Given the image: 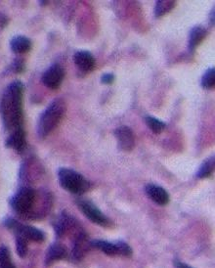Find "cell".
I'll return each mask as SVG.
<instances>
[{"label": "cell", "mask_w": 215, "mask_h": 268, "mask_svg": "<svg viewBox=\"0 0 215 268\" xmlns=\"http://www.w3.org/2000/svg\"><path fill=\"white\" fill-rule=\"evenodd\" d=\"M210 20H211V25H214V9H212L211 13H210Z\"/></svg>", "instance_id": "26"}, {"label": "cell", "mask_w": 215, "mask_h": 268, "mask_svg": "<svg viewBox=\"0 0 215 268\" xmlns=\"http://www.w3.org/2000/svg\"><path fill=\"white\" fill-rule=\"evenodd\" d=\"M145 192L153 202L159 206H165L169 201L168 193L155 184H148L145 187Z\"/></svg>", "instance_id": "10"}, {"label": "cell", "mask_w": 215, "mask_h": 268, "mask_svg": "<svg viewBox=\"0 0 215 268\" xmlns=\"http://www.w3.org/2000/svg\"><path fill=\"white\" fill-rule=\"evenodd\" d=\"M66 256H67V250L65 249V247L60 244H54L48 249L46 255V264L49 265L54 261L65 258Z\"/></svg>", "instance_id": "13"}, {"label": "cell", "mask_w": 215, "mask_h": 268, "mask_svg": "<svg viewBox=\"0 0 215 268\" xmlns=\"http://www.w3.org/2000/svg\"><path fill=\"white\" fill-rule=\"evenodd\" d=\"M90 247L101 249L107 255H111V256L118 255V250H117L116 243L113 244V243L102 241V240H94V241L90 242Z\"/></svg>", "instance_id": "14"}, {"label": "cell", "mask_w": 215, "mask_h": 268, "mask_svg": "<svg viewBox=\"0 0 215 268\" xmlns=\"http://www.w3.org/2000/svg\"><path fill=\"white\" fill-rule=\"evenodd\" d=\"M25 70V61L23 59H16L12 65V71L20 74Z\"/></svg>", "instance_id": "22"}, {"label": "cell", "mask_w": 215, "mask_h": 268, "mask_svg": "<svg viewBox=\"0 0 215 268\" xmlns=\"http://www.w3.org/2000/svg\"><path fill=\"white\" fill-rule=\"evenodd\" d=\"M5 144L7 147L14 149L18 153H22L27 147L26 133L23 127L12 131V133L10 134L9 137L7 138Z\"/></svg>", "instance_id": "9"}, {"label": "cell", "mask_w": 215, "mask_h": 268, "mask_svg": "<svg viewBox=\"0 0 215 268\" xmlns=\"http://www.w3.org/2000/svg\"><path fill=\"white\" fill-rule=\"evenodd\" d=\"M6 25H7V19H6L5 16H2V17L0 18V26H1V27H5Z\"/></svg>", "instance_id": "25"}, {"label": "cell", "mask_w": 215, "mask_h": 268, "mask_svg": "<svg viewBox=\"0 0 215 268\" xmlns=\"http://www.w3.org/2000/svg\"><path fill=\"white\" fill-rule=\"evenodd\" d=\"M74 62L76 66L82 73H89L92 72L95 68L96 61L94 56L88 51H78L74 55Z\"/></svg>", "instance_id": "8"}, {"label": "cell", "mask_w": 215, "mask_h": 268, "mask_svg": "<svg viewBox=\"0 0 215 268\" xmlns=\"http://www.w3.org/2000/svg\"><path fill=\"white\" fill-rule=\"evenodd\" d=\"M65 77V70L59 65L54 64L50 66L42 75L41 81L42 83L50 89H57L62 84L63 79Z\"/></svg>", "instance_id": "6"}, {"label": "cell", "mask_w": 215, "mask_h": 268, "mask_svg": "<svg viewBox=\"0 0 215 268\" xmlns=\"http://www.w3.org/2000/svg\"><path fill=\"white\" fill-rule=\"evenodd\" d=\"M0 268H15L11 261L9 250L4 246L0 248Z\"/></svg>", "instance_id": "19"}, {"label": "cell", "mask_w": 215, "mask_h": 268, "mask_svg": "<svg viewBox=\"0 0 215 268\" xmlns=\"http://www.w3.org/2000/svg\"><path fill=\"white\" fill-rule=\"evenodd\" d=\"M145 122L154 133H161L165 129V123L154 116H146Z\"/></svg>", "instance_id": "17"}, {"label": "cell", "mask_w": 215, "mask_h": 268, "mask_svg": "<svg viewBox=\"0 0 215 268\" xmlns=\"http://www.w3.org/2000/svg\"><path fill=\"white\" fill-rule=\"evenodd\" d=\"M114 80H115V76L113 74L106 73L101 77V82L104 84H111L114 82Z\"/></svg>", "instance_id": "23"}, {"label": "cell", "mask_w": 215, "mask_h": 268, "mask_svg": "<svg viewBox=\"0 0 215 268\" xmlns=\"http://www.w3.org/2000/svg\"><path fill=\"white\" fill-rule=\"evenodd\" d=\"M207 36V31L201 26L194 27L189 35V49L191 51L195 50V47L198 46Z\"/></svg>", "instance_id": "11"}, {"label": "cell", "mask_w": 215, "mask_h": 268, "mask_svg": "<svg viewBox=\"0 0 215 268\" xmlns=\"http://www.w3.org/2000/svg\"><path fill=\"white\" fill-rule=\"evenodd\" d=\"M59 182L67 191L81 195L90 189V182L76 171L62 168L59 170Z\"/></svg>", "instance_id": "3"}, {"label": "cell", "mask_w": 215, "mask_h": 268, "mask_svg": "<svg viewBox=\"0 0 215 268\" xmlns=\"http://www.w3.org/2000/svg\"><path fill=\"white\" fill-rule=\"evenodd\" d=\"M214 170V158L210 157L207 158L200 166L199 169L196 173V177L197 178H206L208 176L211 175V173H213Z\"/></svg>", "instance_id": "16"}, {"label": "cell", "mask_w": 215, "mask_h": 268, "mask_svg": "<svg viewBox=\"0 0 215 268\" xmlns=\"http://www.w3.org/2000/svg\"><path fill=\"white\" fill-rule=\"evenodd\" d=\"M77 204L80 211L93 223L104 227L111 225V220L92 202L80 199L77 201Z\"/></svg>", "instance_id": "5"}, {"label": "cell", "mask_w": 215, "mask_h": 268, "mask_svg": "<svg viewBox=\"0 0 215 268\" xmlns=\"http://www.w3.org/2000/svg\"><path fill=\"white\" fill-rule=\"evenodd\" d=\"M174 265H175L176 268H193L191 267V266H189V265L186 264V263H183V262L179 261V260H175V261H174Z\"/></svg>", "instance_id": "24"}, {"label": "cell", "mask_w": 215, "mask_h": 268, "mask_svg": "<svg viewBox=\"0 0 215 268\" xmlns=\"http://www.w3.org/2000/svg\"><path fill=\"white\" fill-rule=\"evenodd\" d=\"M116 245H117V250H118V254L119 255L130 256L132 254V249L126 243H124L122 241H118L116 243Z\"/></svg>", "instance_id": "21"}, {"label": "cell", "mask_w": 215, "mask_h": 268, "mask_svg": "<svg viewBox=\"0 0 215 268\" xmlns=\"http://www.w3.org/2000/svg\"><path fill=\"white\" fill-rule=\"evenodd\" d=\"M23 94L24 84L19 81L10 83L0 100V114L4 127L14 131L23 124Z\"/></svg>", "instance_id": "1"}, {"label": "cell", "mask_w": 215, "mask_h": 268, "mask_svg": "<svg viewBox=\"0 0 215 268\" xmlns=\"http://www.w3.org/2000/svg\"><path fill=\"white\" fill-rule=\"evenodd\" d=\"M66 112V103L63 99H56L46 108L40 115L38 124L39 137L44 138L53 131Z\"/></svg>", "instance_id": "2"}, {"label": "cell", "mask_w": 215, "mask_h": 268, "mask_svg": "<svg viewBox=\"0 0 215 268\" xmlns=\"http://www.w3.org/2000/svg\"><path fill=\"white\" fill-rule=\"evenodd\" d=\"M176 1L174 0H158L155 6V16L156 18L162 17L168 12H170L175 7Z\"/></svg>", "instance_id": "15"}, {"label": "cell", "mask_w": 215, "mask_h": 268, "mask_svg": "<svg viewBox=\"0 0 215 268\" xmlns=\"http://www.w3.org/2000/svg\"><path fill=\"white\" fill-rule=\"evenodd\" d=\"M118 148L122 151H132L135 146V136L132 129L128 126H119L115 130Z\"/></svg>", "instance_id": "7"}, {"label": "cell", "mask_w": 215, "mask_h": 268, "mask_svg": "<svg viewBox=\"0 0 215 268\" xmlns=\"http://www.w3.org/2000/svg\"><path fill=\"white\" fill-rule=\"evenodd\" d=\"M11 49L16 54H24L29 52L32 49V41L31 39L19 36L11 40L10 42Z\"/></svg>", "instance_id": "12"}, {"label": "cell", "mask_w": 215, "mask_h": 268, "mask_svg": "<svg viewBox=\"0 0 215 268\" xmlns=\"http://www.w3.org/2000/svg\"><path fill=\"white\" fill-rule=\"evenodd\" d=\"M36 201V193L29 187H23L11 199V206L18 213H27L33 208Z\"/></svg>", "instance_id": "4"}, {"label": "cell", "mask_w": 215, "mask_h": 268, "mask_svg": "<svg viewBox=\"0 0 215 268\" xmlns=\"http://www.w3.org/2000/svg\"><path fill=\"white\" fill-rule=\"evenodd\" d=\"M16 248H17V252L21 257H25L27 255V252H28L27 240L24 237H22L21 235H17Z\"/></svg>", "instance_id": "20"}, {"label": "cell", "mask_w": 215, "mask_h": 268, "mask_svg": "<svg viewBox=\"0 0 215 268\" xmlns=\"http://www.w3.org/2000/svg\"><path fill=\"white\" fill-rule=\"evenodd\" d=\"M200 84L204 89H212L215 84V71L213 68L208 69L200 79Z\"/></svg>", "instance_id": "18"}]
</instances>
